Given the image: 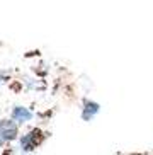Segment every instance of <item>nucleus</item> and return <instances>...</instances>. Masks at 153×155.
<instances>
[{
	"instance_id": "20e7f679",
	"label": "nucleus",
	"mask_w": 153,
	"mask_h": 155,
	"mask_svg": "<svg viewBox=\"0 0 153 155\" xmlns=\"http://www.w3.org/2000/svg\"><path fill=\"white\" fill-rule=\"evenodd\" d=\"M99 114H100V104L97 102V101L90 99V97L82 99V102H80V118H82V121L92 123Z\"/></svg>"
},
{
	"instance_id": "7ed1b4c3",
	"label": "nucleus",
	"mask_w": 153,
	"mask_h": 155,
	"mask_svg": "<svg viewBox=\"0 0 153 155\" xmlns=\"http://www.w3.org/2000/svg\"><path fill=\"white\" fill-rule=\"evenodd\" d=\"M9 118L14 119V121H15L19 126H24V124L31 123L32 119L36 118V111H32L29 106L15 104V106H12V109H10Z\"/></svg>"
},
{
	"instance_id": "f03ea898",
	"label": "nucleus",
	"mask_w": 153,
	"mask_h": 155,
	"mask_svg": "<svg viewBox=\"0 0 153 155\" xmlns=\"http://www.w3.org/2000/svg\"><path fill=\"white\" fill-rule=\"evenodd\" d=\"M19 133H21V126L14 119L10 118L0 119V148L9 147L10 143H14L17 140Z\"/></svg>"
},
{
	"instance_id": "423d86ee",
	"label": "nucleus",
	"mask_w": 153,
	"mask_h": 155,
	"mask_svg": "<svg viewBox=\"0 0 153 155\" xmlns=\"http://www.w3.org/2000/svg\"><path fill=\"white\" fill-rule=\"evenodd\" d=\"M12 80V73L9 70H2L0 68V87L5 85V84H9Z\"/></svg>"
},
{
	"instance_id": "f257e3e1",
	"label": "nucleus",
	"mask_w": 153,
	"mask_h": 155,
	"mask_svg": "<svg viewBox=\"0 0 153 155\" xmlns=\"http://www.w3.org/2000/svg\"><path fill=\"white\" fill-rule=\"evenodd\" d=\"M50 137L51 133L44 128L41 126L29 128L24 133H19L17 140H15L17 141V152L19 153H32V152L39 150Z\"/></svg>"
},
{
	"instance_id": "39448f33",
	"label": "nucleus",
	"mask_w": 153,
	"mask_h": 155,
	"mask_svg": "<svg viewBox=\"0 0 153 155\" xmlns=\"http://www.w3.org/2000/svg\"><path fill=\"white\" fill-rule=\"evenodd\" d=\"M21 87L26 92H43L46 89V82L44 77L39 75H29V77H22L21 78Z\"/></svg>"
}]
</instances>
